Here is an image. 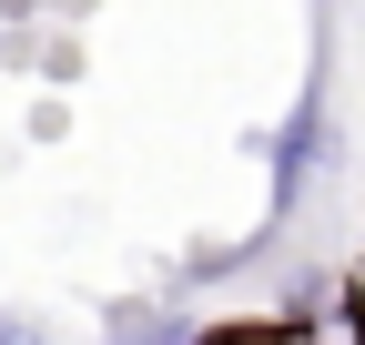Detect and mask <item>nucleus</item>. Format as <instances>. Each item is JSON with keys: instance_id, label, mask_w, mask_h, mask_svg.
<instances>
[{"instance_id": "f257e3e1", "label": "nucleus", "mask_w": 365, "mask_h": 345, "mask_svg": "<svg viewBox=\"0 0 365 345\" xmlns=\"http://www.w3.org/2000/svg\"><path fill=\"white\" fill-rule=\"evenodd\" d=\"M325 345H345V335H325Z\"/></svg>"}]
</instances>
